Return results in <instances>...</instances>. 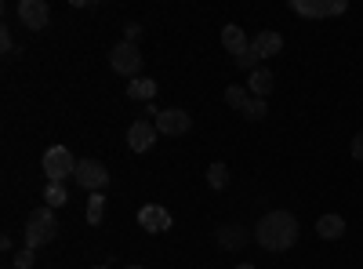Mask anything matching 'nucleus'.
Here are the masks:
<instances>
[{
  "mask_svg": "<svg viewBox=\"0 0 363 269\" xmlns=\"http://www.w3.org/2000/svg\"><path fill=\"white\" fill-rule=\"evenodd\" d=\"M255 241L265 251H287L298 241V219L291 212H269L258 226H255Z\"/></svg>",
  "mask_w": 363,
  "mask_h": 269,
  "instance_id": "1",
  "label": "nucleus"
},
{
  "mask_svg": "<svg viewBox=\"0 0 363 269\" xmlns=\"http://www.w3.org/2000/svg\"><path fill=\"white\" fill-rule=\"evenodd\" d=\"M55 233H58V219H55V207H37L33 215L26 219V233H22V244L26 248H44L55 241Z\"/></svg>",
  "mask_w": 363,
  "mask_h": 269,
  "instance_id": "2",
  "label": "nucleus"
},
{
  "mask_svg": "<svg viewBox=\"0 0 363 269\" xmlns=\"http://www.w3.org/2000/svg\"><path fill=\"white\" fill-rule=\"evenodd\" d=\"M142 62H145V58H142L138 44L120 40V44H113V48H109V66H113V73H120V77H135V80H138Z\"/></svg>",
  "mask_w": 363,
  "mask_h": 269,
  "instance_id": "3",
  "label": "nucleus"
},
{
  "mask_svg": "<svg viewBox=\"0 0 363 269\" xmlns=\"http://www.w3.org/2000/svg\"><path fill=\"white\" fill-rule=\"evenodd\" d=\"M44 175L48 182H66L69 175H77V160L66 146H51L44 153Z\"/></svg>",
  "mask_w": 363,
  "mask_h": 269,
  "instance_id": "4",
  "label": "nucleus"
},
{
  "mask_svg": "<svg viewBox=\"0 0 363 269\" xmlns=\"http://www.w3.org/2000/svg\"><path fill=\"white\" fill-rule=\"evenodd\" d=\"M291 11L306 18H330V15H345L349 4L345 0H291Z\"/></svg>",
  "mask_w": 363,
  "mask_h": 269,
  "instance_id": "5",
  "label": "nucleus"
},
{
  "mask_svg": "<svg viewBox=\"0 0 363 269\" xmlns=\"http://www.w3.org/2000/svg\"><path fill=\"white\" fill-rule=\"evenodd\" d=\"M73 178H77V182H80L84 190H91V193H102V190L109 186V168H106L102 160H80Z\"/></svg>",
  "mask_w": 363,
  "mask_h": 269,
  "instance_id": "6",
  "label": "nucleus"
},
{
  "mask_svg": "<svg viewBox=\"0 0 363 269\" xmlns=\"http://www.w3.org/2000/svg\"><path fill=\"white\" fill-rule=\"evenodd\" d=\"M157 131L160 135H189V128H193V116L186 113V109H160V116H157Z\"/></svg>",
  "mask_w": 363,
  "mask_h": 269,
  "instance_id": "7",
  "label": "nucleus"
},
{
  "mask_svg": "<svg viewBox=\"0 0 363 269\" xmlns=\"http://www.w3.org/2000/svg\"><path fill=\"white\" fill-rule=\"evenodd\" d=\"M15 11H18L26 29H48V22H51V8L44 4V0H18Z\"/></svg>",
  "mask_w": 363,
  "mask_h": 269,
  "instance_id": "8",
  "label": "nucleus"
},
{
  "mask_svg": "<svg viewBox=\"0 0 363 269\" xmlns=\"http://www.w3.org/2000/svg\"><path fill=\"white\" fill-rule=\"evenodd\" d=\"M138 226L145 233H167L174 226V219H171V212H167L164 204H145L142 212H138Z\"/></svg>",
  "mask_w": 363,
  "mask_h": 269,
  "instance_id": "9",
  "label": "nucleus"
},
{
  "mask_svg": "<svg viewBox=\"0 0 363 269\" xmlns=\"http://www.w3.org/2000/svg\"><path fill=\"white\" fill-rule=\"evenodd\" d=\"M157 124L153 121H135L131 128H128V146L135 149V153H149L153 149V142H157Z\"/></svg>",
  "mask_w": 363,
  "mask_h": 269,
  "instance_id": "10",
  "label": "nucleus"
},
{
  "mask_svg": "<svg viewBox=\"0 0 363 269\" xmlns=\"http://www.w3.org/2000/svg\"><path fill=\"white\" fill-rule=\"evenodd\" d=\"M251 48H255L258 58H272V55H280V51H284V37L277 33V29H262V33L251 40Z\"/></svg>",
  "mask_w": 363,
  "mask_h": 269,
  "instance_id": "11",
  "label": "nucleus"
},
{
  "mask_svg": "<svg viewBox=\"0 0 363 269\" xmlns=\"http://www.w3.org/2000/svg\"><path fill=\"white\" fill-rule=\"evenodd\" d=\"M218 244H222L225 251H240V248L251 244V233H247L244 226H222V229H218Z\"/></svg>",
  "mask_w": 363,
  "mask_h": 269,
  "instance_id": "12",
  "label": "nucleus"
},
{
  "mask_svg": "<svg viewBox=\"0 0 363 269\" xmlns=\"http://www.w3.org/2000/svg\"><path fill=\"white\" fill-rule=\"evenodd\" d=\"M157 92H160V84H157V80H149V77H138V80H131V84H128V99L145 102V106L157 99Z\"/></svg>",
  "mask_w": 363,
  "mask_h": 269,
  "instance_id": "13",
  "label": "nucleus"
},
{
  "mask_svg": "<svg viewBox=\"0 0 363 269\" xmlns=\"http://www.w3.org/2000/svg\"><path fill=\"white\" fill-rule=\"evenodd\" d=\"M222 44H225V51H233V55H244V51L251 48L247 33H244L240 26H225V29H222Z\"/></svg>",
  "mask_w": 363,
  "mask_h": 269,
  "instance_id": "14",
  "label": "nucleus"
},
{
  "mask_svg": "<svg viewBox=\"0 0 363 269\" xmlns=\"http://www.w3.org/2000/svg\"><path fill=\"white\" fill-rule=\"evenodd\" d=\"M316 233L323 236V241H342V236H345V219L342 215H323L316 222Z\"/></svg>",
  "mask_w": 363,
  "mask_h": 269,
  "instance_id": "15",
  "label": "nucleus"
},
{
  "mask_svg": "<svg viewBox=\"0 0 363 269\" xmlns=\"http://www.w3.org/2000/svg\"><path fill=\"white\" fill-rule=\"evenodd\" d=\"M247 92H251L255 99H269V92H272V70L258 66V70L251 73V80H247Z\"/></svg>",
  "mask_w": 363,
  "mask_h": 269,
  "instance_id": "16",
  "label": "nucleus"
},
{
  "mask_svg": "<svg viewBox=\"0 0 363 269\" xmlns=\"http://www.w3.org/2000/svg\"><path fill=\"white\" fill-rule=\"evenodd\" d=\"M247 99H251V92H247V87H240V84H229V87H225V106H229V109L244 113Z\"/></svg>",
  "mask_w": 363,
  "mask_h": 269,
  "instance_id": "17",
  "label": "nucleus"
},
{
  "mask_svg": "<svg viewBox=\"0 0 363 269\" xmlns=\"http://www.w3.org/2000/svg\"><path fill=\"white\" fill-rule=\"evenodd\" d=\"M66 200H69L66 182H48V190H44V204H48V207H62Z\"/></svg>",
  "mask_w": 363,
  "mask_h": 269,
  "instance_id": "18",
  "label": "nucleus"
},
{
  "mask_svg": "<svg viewBox=\"0 0 363 269\" xmlns=\"http://www.w3.org/2000/svg\"><path fill=\"white\" fill-rule=\"evenodd\" d=\"M207 186L211 190H225L229 186V168L225 164H211L207 168Z\"/></svg>",
  "mask_w": 363,
  "mask_h": 269,
  "instance_id": "19",
  "label": "nucleus"
},
{
  "mask_svg": "<svg viewBox=\"0 0 363 269\" xmlns=\"http://www.w3.org/2000/svg\"><path fill=\"white\" fill-rule=\"evenodd\" d=\"M102 215H106V197H102V193H91V200H87V222L99 226Z\"/></svg>",
  "mask_w": 363,
  "mask_h": 269,
  "instance_id": "20",
  "label": "nucleus"
},
{
  "mask_svg": "<svg viewBox=\"0 0 363 269\" xmlns=\"http://www.w3.org/2000/svg\"><path fill=\"white\" fill-rule=\"evenodd\" d=\"M11 265H15V269H33V265H37V251H33V248H18L15 258H11Z\"/></svg>",
  "mask_w": 363,
  "mask_h": 269,
  "instance_id": "21",
  "label": "nucleus"
},
{
  "mask_svg": "<svg viewBox=\"0 0 363 269\" xmlns=\"http://www.w3.org/2000/svg\"><path fill=\"white\" fill-rule=\"evenodd\" d=\"M269 113V106H265V99H247V106H244V116H247V121H262V116Z\"/></svg>",
  "mask_w": 363,
  "mask_h": 269,
  "instance_id": "22",
  "label": "nucleus"
},
{
  "mask_svg": "<svg viewBox=\"0 0 363 269\" xmlns=\"http://www.w3.org/2000/svg\"><path fill=\"white\" fill-rule=\"evenodd\" d=\"M258 62H262V58L255 55V48H247L244 55H236V66H240V70H247V73H255V70H258Z\"/></svg>",
  "mask_w": 363,
  "mask_h": 269,
  "instance_id": "23",
  "label": "nucleus"
},
{
  "mask_svg": "<svg viewBox=\"0 0 363 269\" xmlns=\"http://www.w3.org/2000/svg\"><path fill=\"white\" fill-rule=\"evenodd\" d=\"M138 37H142V26H138V22L124 26V40H128V44H138Z\"/></svg>",
  "mask_w": 363,
  "mask_h": 269,
  "instance_id": "24",
  "label": "nucleus"
},
{
  "mask_svg": "<svg viewBox=\"0 0 363 269\" xmlns=\"http://www.w3.org/2000/svg\"><path fill=\"white\" fill-rule=\"evenodd\" d=\"M352 157H356V160H363V131H356V135H352Z\"/></svg>",
  "mask_w": 363,
  "mask_h": 269,
  "instance_id": "25",
  "label": "nucleus"
},
{
  "mask_svg": "<svg viewBox=\"0 0 363 269\" xmlns=\"http://www.w3.org/2000/svg\"><path fill=\"white\" fill-rule=\"evenodd\" d=\"M0 48H4V55H11V51H15V40H11V33H8V29L0 33Z\"/></svg>",
  "mask_w": 363,
  "mask_h": 269,
  "instance_id": "26",
  "label": "nucleus"
},
{
  "mask_svg": "<svg viewBox=\"0 0 363 269\" xmlns=\"http://www.w3.org/2000/svg\"><path fill=\"white\" fill-rule=\"evenodd\" d=\"M236 269H255V265H251V262H240V265H236Z\"/></svg>",
  "mask_w": 363,
  "mask_h": 269,
  "instance_id": "27",
  "label": "nucleus"
},
{
  "mask_svg": "<svg viewBox=\"0 0 363 269\" xmlns=\"http://www.w3.org/2000/svg\"><path fill=\"white\" fill-rule=\"evenodd\" d=\"M91 269H109V265H91Z\"/></svg>",
  "mask_w": 363,
  "mask_h": 269,
  "instance_id": "28",
  "label": "nucleus"
},
{
  "mask_svg": "<svg viewBox=\"0 0 363 269\" xmlns=\"http://www.w3.org/2000/svg\"><path fill=\"white\" fill-rule=\"evenodd\" d=\"M128 269H142V265H128Z\"/></svg>",
  "mask_w": 363,
  "mask_h": 269,
  "instance_id": "29",
  "label": "nucleus"
},
{
  "mask_svg": "<svg viewBox=\"0 0 363 269\" xmlns=\"http://www.w3.org/2000/svg\"><path fill=\"white\" fill-rule=\"evenodd\" d=\"M8 269H15V265H8Z\"/></svg>",
  "mask_w": 363,
  "mask_h": 269,
  "instance_id": "30",
  "label": "nucleus"
}]
</instances>
